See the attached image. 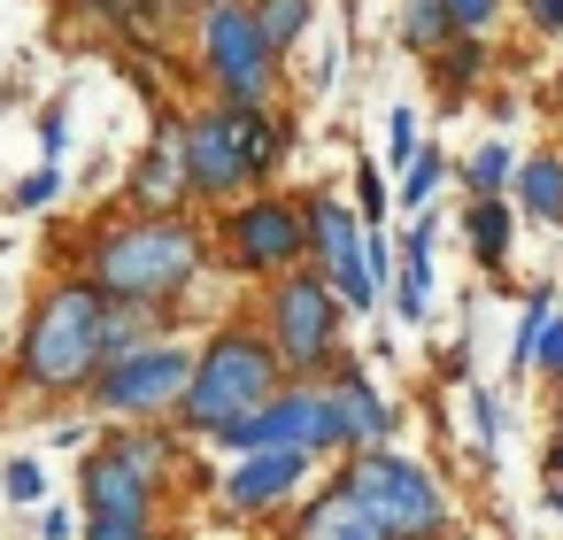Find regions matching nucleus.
Instances as JSON below:
<instances>
[{
  "label": "nucleus",
  "mask_w": 563,
  "mask_h": 540,
  "mask_svg": "<svg viewBox=\"0 0 563 540\" xmlns=\"http://www.w3.org/2000/svg\"><path fill=\"white\" fill-rule=\"evenodd\" d=\"M186 194H194V163H186V124L170 117V124H155V140L132 163V209L140 217H170Z\"/></svg>",
  "instance_id": "obj_13"
},
{
  "label": "nucleus",
  "mask_w": 563,
  "mask_h": 540,
  "mask_svg": "<svg viewBox=\"0 0 563 540\" xmlns=\"http://www.w3.org/2000/svg\"><path fill=\"white\" fill-rule=\"evenodd\" d=\"M301 471H309V448H263V455H247V463L232 471L224 502H232V509H271L278 494L301 486Z\"/></svg>",
  "instance_id": "obj_14"
},
{
  "label": "nucleus",
  "mask_w": 563,
  "mask_h": 540,
  "mask_svg": "<svg viewBox=\"0 0 563 540\" xmlns=\"http://www.w3.org/2000/svg\"><path fill=\"white\" fill-rule=\"evenodd\" d=\"M278 147H286V132H278L263 109H232V101H217L209 117H194V124H186L194 194H209V201L247 194V186L278 163Z\"/></svg>",
  "instance_id": "obj_4"
},
{
  "label": "nucleus",
  "mask_w": 563,
  "mask_h": 540,
  "mask_svg": "<svg viewBox=\"0 0 563 540\" xmlns=\"http://www.w3.org/2000/svg\"><path fill=\"white\" fill-rule=\"evenodd\" d=\"M201 70H209V86L232 109H263L278 47L263 40V16L247 9V0H217V9L201 16Z\"/></svg>",
  "instance_id": "obj_6"
},
{
  "label": "nucleus",
  "mask_w": 563,
  "mask_h": 540,
  "mask_svg": "<svg viewBox=\"0 0 563 540\" xmlns=\"http://www.w3.org/2000/svg\"><path fill=\"white\" fill-rule=\"evenodd\" d=\"M501 178H509V147H478V155H471V186H478V194H494Z\"/></svg>",
  "instance_id": "obj_25"
},
{
  "label": "nucleus",
  "mask_w": 563,
  "mask_h": 540,
  "mask_svg": "<svg viewBox=\"0 0 563 540\" xmlns=\"http://www.w3.org/2000/svg\"><path fill=\"white\" fill-rule=\"evenodd\" d=\"M271 340H278V363L294 371H317L340 340V294L309 271H294L278 294H271Z\"/></svg>",
  "instance_id": "obj_10"
},
{
  "label": "nucleus",
  "mask_w": 563,
  "mask_h": 540,
  "mask_svg": "<svg viewBox=\"0 0 563 540\" xmlns=\"http://www.w3.org/2000/svg\"><path fill=\"white\" fill-rule=\"evenodd\" d=\"M471 247H478V263H501V247H509V209L494 194L471 209Z\"/></svg>",
  "instance_id": "obj_20"
},
{
  "label": "nucleus",
  "mask_w": 563,
  "mask_h": 540,
  "mask_svg": "<svg viewBox=\"0 0 563 540\" xmlns=\"http://www.w3.org/2000/svg\"><path fill=\"white\" fill-rule=\"evenodd\" d=\"M501 9V0H448V16H455V32H486V16Z\"/></svg>",
  "instance_id": "obj_28"
},
{
  "label": "nucleus",
  "mask_w": 563,
  "mask_h": 540,
  "mask_svg": "<svg viewBox=\"0 0 563 540\" xmlns=\"http://www.w3.org/2000/svg\"><path fill=\"white\" fill-rule=\"evenodd\" d=\"M224 448H240V455H263V448H347V417H340V401L332 394H309V386H294V394H278L271 409H255V417H240L232 432H217Z\"/></svg>",
  "instance_id": "obj_8"
},
{
  "label": "nucleus",
  "mask_w": 563,
  "mask_h": 540,
  "mask_svg": "<svg viewBox=\"0 0 563 540\" xmlns=\"http://www.w3.org/2000/svg\"><path fill=\"white\" fill-rule=\"evenodd\" d=\"M86 9H101V16H117V24H132V16H147V0H86Z\"/></svg>",
  "instance_id": "obj_31"
},
{
  "label": "nucleus",
  "mask_w": 563,
  "mask_h": 540,
  "mask_svg": "<svg viewBox=\"0 0 563 540\" xmlns=\"http://www.w3.org/2000/svg\"><path fill=\"white\" fill-rule=\"evenodd\" d=\"M194 271H201V232L186 217H124L86 240V278L124 309L178 301L194 286Z\"/></svg>",
  "instance_id": "obj_1"
},
{
  "label": "nucleus",
  "mask_w": 563,
  "mask_h": 540,
  "mask_svg": "<svg viewBox=\"0 0 563 540\" xmlns=\"http://www.w3.org/2000/svg\"><path fill=\"white\" fill-rule=\"evenodd\" d=\"M432 186H440V155H417V163H409V178H401V201H409V209H424V201H432Z\"/></svg>",
  "instance_id": "obj_24"
},
{
  "label": "nucleus",
  "mask_w": 563,
  "mask_h": 540,
  "mask_svg": "<svg viewBox=\"0 0 563 540\" xmlns=\"http://www.w3.org/2000/svg\"><path fill=\"white\" fill-rule=\"evenodd\" d=\"M471 417H478V448H494V401L486 394H471Z\"/></svg>",
  "instance_id": "obj_32"
},
{
  "label": "nucleus",
  "mask_w": 563,
  "mask_h": 540,
  "mask_svg": "<svg viewBox=\"0 0 563 540\" xmlns=\"http://www.w3.org/2000/svg\"><path fill=\"white\" fill-rule=\"evenodd\" d=\"M332 401H340V417H347V440H363V448H371V440H386V425H394V417H386V401L371 394V378H355V371H347V378L332 386Z\"/></svg>",
  "instance_id": "obj_16"
},
{
  "label": "nucleus",
  "mask_w": 563,
  "mask_h": 540,
  "mask_svg": "<svg viewBox=\"0 0 563 540\" xmlns=\"http://www.w3.org/2000/svg\"><path fill=\"white\" fill-rule=\"evenodd\" d=\"M109 294L93 278H63L32 301L24 340H16V378L32 394H70L101 371V332H109Z\"/></svg>",
  "instance_id": "obj_2"
},
{
  "label": "nucleus",
  "mask_w": 563,
  "mask_h": 540,
  "mask_svg": "<svg viewBox=\"0 0 563 540\" xmlns=\"http://www.w3.org/2000/svg\"><path fill=\"white\" fill-rule=\"evenodd\" d=\"M224 247L240 271H286L294 255H309V217L278 194H255L224 217Z\"/></svg>",
  "instance_id": "obj_11"
},
{
  "label": "nucleus",
  "mask_w": 563,
  "mask_h": 540,
  "mask_svg": "<svg viewBox=\"0 0 563 540\" xmlns=\"http://www.w3.org/2000/svg\"><path fill=\"white\" fill-rule=\"evenodd\" d=\"M525 209H532V217H548V224L563 217V163H555V155L525 163Z\"/></svg>",
  "instance_id": "obj_19"
},
{
  "label": "nucleus",
  "mask_w": 563,
  "mask_h": 540,
  "mask_svg": "<svg viewBox=\"0 0 563 540\" xmlns=\"http://www.w3.org/2000/svg\"><path fill=\"white\" fill-rule=\"evenodd\" d=\"M63 147H70V109H63V101H55V109H47V117H40V155H47V163H55V155H63Z\"/></svg>",
  "instance_id": "obj_26"
},
{
  "label": "nucleus",
  "mask_w": 563,
  "mask_h": 540,
  "mask_svg": "<svg viewBox=\"0 0 563 540\" xmlns=\"http://www.w3.org/2000/svg\"><path fill=\"white\" fill-rule=\"evenodd\" d=\"M525 9H532L540 24H563V0H525Z\"/></svg>",
  "instance_id": "obj_35"
},
{
  "label": "nucleus",
  "mask_w": 563,
  "mask_h": 540,
  "mask_svg": "<svg viewBox=\"0 0 563 540\" xmlns=\"http://www.w3.org/2000/svg\"><path fill=\"white\" fill-rule=\"evenodd\" d=\"M186 386H194V355L186 348H132V355H117L93 378V401L109 417H155V409L186 401Z\"/></svg>",
  "instance_id": "obj_9"
},
{
  "label": "nucleus",
  "mask_w": 563,
  "mask_h": 540,
  "mask_svg": "<svg viewBox=\"0 0 563 540\" xmlns=\"http://www.w3.org/2000/svg\"><path fill=\"white\" fill-rule=\"evenodd\" d=\"M294 540H386V525L347 494V478L324 494V502H309V517L294 525Z\"/></svg>",
  "instance_id": "obj_15"
},
{
  "label": "nucleus",
  "mask_w": 563,
  "mask_h": 540,
  "mask_svg": "<svg viewBox=\"0 0 563 540\" xmlns=\"http://www.w3.org/2000/svg\"><path fill=\"white\" fill-rule=\"evenodd\" d=\"M424 294H432V224L401 240V317H424Z\"/></svg>",
  "instance_id": "obj_17"
},
{
  "label": "nucleus",
  "mask_w": 563,
  "mask_h": 540,
  "mask_svg": "<svg viewBox=\"0 0 563 540\" xmlns=\"http://www.w3.org/2000/svg\"><path fill=\"white\" fill-rule=\"evenodd\" d=\"M147 348V309H109V332H101V363Z\"/></svg>",
  "instance_id": "obj_22"
},
{
  "label": "nucleus",
  "mask_w": 563,
  "mask_h": 540,
  "mask_svg": "<svg viewBox=\"0 0 563 540\" xmlns=\"http://www.w3.org/2000/svg\"><path fill=\"white\" fill-rule=\"evenodd\" d=\"M147 9H163V16H186V9H217V0H147Z\"/></svg>",
  "instance_id": "obj_34"
},
{
  "label": "nucleus",
  "mask_w": 563,
  "mask_h": 540,
  "mask_svg": "<svg viewBox=\"0 0 563 540\" xmlns=\"http://www.w3.org/2000/svg\"><path fill=\"white\" fill-rule=\"evenodd\" d=\"M40 486H47V478H40V463H32V455H16V463H9V502H40Z\"/></svg>",
  "instance_id": "obj_27"
},
{
  "label": "nucleus",
  "mask_w": 563,
  "mask_h": 540,
  "mask_svg": "<svg viewBox=\"0 0 563 540\" xmlns=\"http://www.w3.org/2000/svg\"><path fill=\"white\" fill-rule=\"evenodd\" d=\"M255 16H263V40H271V47L286 55V47H294V40L309 32V0H263Z\"/></svg>",
  "instance_id": "obj_21"
},
{
  "label": "nucleus",
  "mask_w": 563,
  "mask_h": 540,
  "mask_svg": "<svg viewBox=\"0 0 563 540\" xmlns=\"http://www.w3.org/2000/svg\"><path fill=\"white\" fill-rule=\"evenodd\" d=\"M548 478H555V494H563V448H555V455H548Z\"/></svg>",
  "instance_id": "obj_36"
},
{
  "label": "nucleus",
  "mask_w": 563,
  "mask_h": 540,
  "mask_svg": "<svg viewBox=\"0 0 563 540\" xmlns=\"http://www.w3.org/2000/svg\"><path fill=\"white\" fill-rule=\"evenodd\" d=\"M355 194H363V209H371V217L386 209V194H378V170H363V178H355Z\"/></svg>",
  "instance_id": "obj_33"
},
{
  "label": "nucleus",
  "mask_w": 563,
  "mask_h": 540,
  "mask_svg": "<svg viewBox=\"0 0 563 540\" xmlns=\"http://www.w3.org/2000/svg\"><path fill=\"white\" fill-rule=\"evenodd\" d=\"M540 363L563 371V317H548V332H540Z\"/></svg>",
  "instance_id": "obj_30"
},
{
  "label": "nucleus",
  "mask_w": 563,
  "mask_h": 540,
  "mask_svg": "<svg viewBox=\"0 0 563 540\" xmlns=\"http://www.w3.org/2000/svg\"><path fill=\"white\" fill-rule=\"evenodd\" d=\"M278 348L263 340V332H217L201 355H194V386H186V425L194 432H232L240 417H255V409H271L286 386H278Z\"/></svg>",
  "instance_id": "obj_3"
},
{
  "label": "nucleus",
  "mask_w": 563,
  "mask_h": 540,
  "mask_svg": "<svg viewBox=\"0 0 563 540\" xmlns=\"http://www.w3.org/2000/svg\"><path fill=\"white\" fill-rule=\"evenodd\" d=\"M309 217V247L324 255V278H332V294L347 301V309H371V255H363V232H355V217L340 209V201H309L301 209Z\"/></svg>",
  "instance_id": "obj_12"
},
{
  "label": "nucleus",
  "mask_w": 563,
  "mask_h": 540,
  "mask_svg": "<svg viewBox=\"0 0 563 540\" xmlns=\"http://www.w3.org/2000/svg\"><path fill=\"white\" fill-rule=\"evenodd\" d=\"M448 32H455V16H448V0H401V40L409 47H448Z\"/></svg>",
  "instance_id": "obj_18"
},
{
  "label": "nucleus",
  "mask_w": 563,
  "mask_h": 540,
  "mask_svg": "<svg viewBox=\"0 0 563 540\" xmlns=\"http://www.w3.org/2000/svg\"><path fill=\"white\" fill-rule=\"evenodd\" d=\"M386 132H394V140H386V147H394V163H417V124H409V109H394V124H386Z\"/></svg>",
  "instance_id": "obj_29"
},
{
  "label": "nucleus",
  "mask_w": 563,
  "mask_h": 540,
  "mask_svg": "<svg viewBox=\"0 0 563 540\" xmlns=\"http://www.w3.org/2000/svg\"><path fill=\"white\" fill-rule=\"evenodd\" d=\"M55 194H63V170H55V163H40V170L16 186V209H47Z\"/></svg>",
  "instance_id": "obj_23"
},
{
  "label": "nucleus",
  "mask_w": 563,
  "mask_h": 540,
  "mask_svg": "<svg viewBox=\"0 0 563 540\" xmlns=\"http://www.w3.org/2000/svg\"><path fill=\"white\" fill-rule=\"evenodd\" d=\"M347 494L386 525V540H424V532H440V517H448L440 486H432L409 455H386V448H363V455H355Z\"/></svg>",
  "instance_id": "obj_7"
},
{
  "label": "nucleus",
  "mask_w": 563,
  "mask_h": 540,
  "mask_svg": "<svg viewBox=\"0 0 563 540\" xmlns=\"http://www.w3.org/2000/svg\"><path fill=\"white\" fill-rule=\"evenodd\" d=\"M155 471L163 448L155 440H117L101 455H86L78 494H86V540H147L155 532Z\"/></svg>",
  "instance_id": "obj_5"
}]
</instances>
